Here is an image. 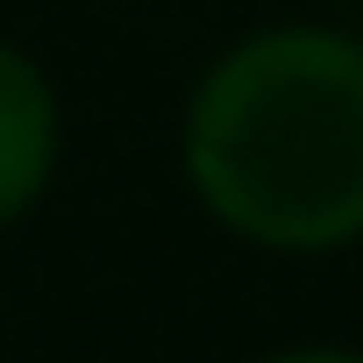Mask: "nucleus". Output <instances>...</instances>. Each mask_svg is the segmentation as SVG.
Instances as JSON below:
<instances>
[{
    "label": "nucleus",
    "instance_id": "nucleus-1",
    "mask_svg": "<svg viewBox=\"0 0 363 363\" xmlns=\"http://www.w3.org/2000/svg\"><path fill=\"white\" fill-rule=\"evenodd\" d=\"M186 186L250 250L363 242V43L285 22L228 43L186 100Z\"/></svg>",
    "mask_w": 363,
    "mask_h": 363
},
{
    "label": "nucleus",
    "instance_id": "nucleus-2",
    "mask_svg": "<svg viewBox=\"0 0 363 363\" xmlns=\"http://www.w3.org/2000/svg\"><path fill=\"white\" fill-rule=\"evenodd\" d=\"M57 93L43 65L15 43H0V228H15L57 171Z\"/></svg>",
    "mask_w": 363,
    "mask_h": 363
},
{
    "label": "nucleus",
    "instance_id": "nucleus-3",
    "mask_svg": "<svg viewBox=\"0 0 363 363\" xmlns=\"http://www.w3.org/2000/svg\"><path fill=\"white\" fill-rule=\"evenodd\" d=\"M264 363H363V349H335V342H299V349H278Z\"/></svg>",
    "mask_w": 363,
    "mask_h": 363
}]
</instances>
